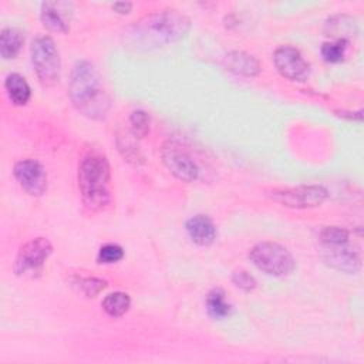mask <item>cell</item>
<instances>
[{"mask_svg":"<svg viewBox=\"0 0 364 364\" xmlns=\"http://www.w3.org/2000/svg\"><path fill=\"white\" fill-rule=\"evenodd\" d=\"M185 230L189 239L199 246H209L216 239V226L208 215H193L185 222Z\"/></svg>","mask_w":364,"mask_h":364,"instance_id":"4fadbf2b","label":"cell"},{"mask_svg":"<svg viewBox=\"0 0 364 364\" xmlns=\"http://www.w3.org/2000/svg\"><path fill=\"white\" fill-rule=\"evenodd\" d=\"M4 88H6L9 100L14 105H24L28 102L31 90H30V85L26 81V78L23 75H20L18 73H10L6 75Z\"/></svg>","mask_w":364,"mask_h":364,"instance_id":"9a60e30c","label":"cell"},{"mask_svg":"<svg viewBox=\"0 0 364 364\" xmlns=\"http://www.w3.org/2000/svg\"><path fill=\"white\" fill-rule=\"evenodd\" d=\"M31 64L38 81L44 87L55 85L61 74V58L50 36H37L30 46Z\"/></svg>","mask_w":364,"mask_h":364,"instance_id":"5b68a950","label":"cell"},{"mask_svg":"<svg viewBox=\"0 0 364 364\" xmlns=\"http://www.w3.org/2000/svg\"><path fill=\"white\" fill-rule=\"evenodd\" d=\"M51 253L53 245L47 237L38 236L26 242L16 255L14 273L20 277H38Z\"/></svg>","mask_w":364,"mask_h":364,"instance_id":"8992f818","label":"cell"},{"mask_svg":"<svg viewBox=\"0 0 364 364\" xmlns=\"http://www.w3.org/2000/svg\"><path fill=\"white\" fill-rule=\"evenodd\" d=\"M247 256L255 267L273 277L289 276L296 267L293 255L277 242H259L249 250Z\"/></svg>","mask_w":364,"mask_h":364,"instance_id":"277c9868","label":"cell"},{"mask_svg":"<svg viewBox=\"0 0 364 364\" xmlns=\"http://www.w3.org/2000/svg\"><path fill=\"white\" fill-rule=\"evenodd\" d=\"M161 158L166 169L182 182H193L199 176V166L193 158L181 146L168 142L162 146Z\"/></svg>","mask_w":364,"mask_h":364,"instance_id":"9c48e42d","label":"cell"},{"mask_svg":"<svg viewBox=\"0 0 364 364\" xmlns=\"http://www.w3.org/2000/svg\"><path fill=\"white\" fill-rule=\"evenodd\" d=\"M131 131L135 138H145L149 134V115L144 109H135L129 115Z\"/></svg>","mask_w":364,"mask_h":364,"instance_id":"7402d4cb","label":"cell"},{"mask_svg":"<svg viewBox=\"0 0 364 364\" xmlns=\"http://www.w3.org/2000/svg\"><path fill=\"white\" fill-rule=\"evenodd\" d=\"M124 257V249L117 245V243H107L104 246L100 247L98 250V263H104V264H111V263H117Z\"/></svg>","mask_w":364,"mask_h":364,"instance_id":"cb8c5ba5","label":"cell"},{"mask_svg":"<svg viewBox=\"0 0 364 364\" xmlns=\"http://www.w3.org/2000/svg\"><path fill=\"white\" fill-rule=\"evenodd\" d=\"M270 198L274 202L287 208H316L326 200L327 189L321 185H299L293 188L276 189L270 192Z\"/></svg>","mask_w":364,"mask_h":364,"instance_id":"52a82bcc","label":"cell"},{"mask_svg":"<svg viewBox=\"0 0 364 364\" xmlns=\"http://www.w3.org/2000/svg\"><path fill=\"white\" fill-rule=\"evenodd\" d=\"M348 47V40L344 38H336L333 41H326L323 43L320 53L324 61L327 63H340L347 51Z\"/></svg>","mask_w":364,"mask_h":364,"instance_id":"ffe728a7","label":"cell"},{"mask_svg":"<svg viewBox=\"0 0 364 364\" xmlns=\"http://www.w3.org/2000/svg\"><path fill=\"white\" fill-rule=\"evenodd\" d=\"M73 11V3L70 1H43L40 7V20L50 31L65 34L70 30Z\"/></svg>","mask_w":364,"mask_h":364,"instance_id":"8fae6325","label":"cell"},{"mask_svg":"<svg viewBox=\"0 0 364 364\" xmlns=\"http://www.w3.org/2000/svg\"><path fill=\"white\" fill-rule=\"evenodd\" d=\"M191 20L175 9L158 10L134 21L124 31V41L135 48H156L183 38Z\"/></svg>","mask_w":364,"mask_h":364,"instance_id":"6da1fadb","label":"cell"},{"mask_svg":"<svg viewBox=\"0 0 364 364\" xmlns=\"http://www.w3.org/2000/svg\"><path fill=\"white\" fill-rule=\"evenodd\" d=\"M223 65L226 70L240 74L245 77H255L260 73L259 60L245 51H230L223 58Z\"/></svg>","mask_w":364,"mask_h":364,"instance_id":"5bb4252c","label":"cell"},{"mask_svg":"<svg viewBox=\"0 0 364 364\" xmlns=\"http://www.w3.org/2000/svg\"><path fill=\"white\" fill-rule=\"evenodd\" d=\"M102 310L111 317L124 316L131 307V297L124 291H114L104 297L101 303Z\"/></svg>","mask_w":364,"mask_h":364,"instance_id":"d6986e66","label":"cell"},{"mask_svg":"<svg viewBox=\"0 0 364 364\" xmlns=\"http://www.w3.org/2000/svg\"><path fill=\"white\" fill-rule=\"evenodd\" d=\"M273 63L279 74L290 81L303 82L310 75V64L293 46H280L273 53Z\"/></svg>","mask_w":364,"mask_h":364,"instance_id":"ba28073f","label":"cell"},{"mask_svg":"<svg viewBox=\"0 0 364 364\" xmlns=\"http://www.w3.org/2000/svg\"><path fill=\"white\" fill-rule=\"evenodd\" d=\"M117 144H118L119 152L122 154V156H124L127 161L134 162V164H138L139 161H142V155H141L138 146H136L134 142H131V141L127 139V138H118Z\"/></svg>","mask_w":364,"mask_h":364,"instance_id":"484cf974","label":"cell"},{"mask_svg":"<svg viewBox=\"0 0 364 364\" xmlns=\"http://www.w3.org/2000/svg\"><path fill=\"white\" fill-rule=\"evenodd\" d=\"M318 236L323 246H340L348 243V230L340 226H323Z\"/></svg>","mask_w":364,"mask_h":364,"instance_id":"44dd1931","label":"cell"},{"mask_svg":"<svg viewBox=\"0 0 364 364\" xmlns=\"http://www.w3.org/2000/svg\"><path fill=\"white\" fill-rule=\"evenodd\" d=\"M324 262L338 272L354 274L361 267V259L355 250L348 247V243L340 246H323Z\"/></svg>","mask_w":364,"mask_h":364,"instance_id":"7c38bea8","label":"cell"},{"mask_svg":"<svg viewBox=\"0 0 364 364\" xmlns=\"http://www.w3.org/2000/svg\"><path fill=\"white\" fill-rule=\"evenodd\" d=\"M132 9V3L131 1H115L112 4V10H115L119 14H127L129 13Z\"/></svg>","mask_w":364,"mask_h":364,"instance_id":"4316f807","label":"cell"},{"mask_svg":"<svg viewBox=\"0 0 364 364\" xmlns=\"http://www.w3.org/2000/svg\"><path fill=\"white\" fill-rule=\"evenodd\" d=\"M75 284L87 297H95L107 287V282L98 277H80L77 279Z\"/></svg>","mask_w":364,"mask_h":364,"instance_id":"603a6c76","label":"cell"},{"mask_svg":"<svg viewBox=\"0 0 364 364\" xmlns=\"http://www.w3.org/2000/svg\"><path fill=\"white\" fill-rule=\"evenodd\" d=\"M358 31L357 23L353 17L346 14H337L327 20L326 23V33L336 38L347 40L351 36H355Z\"/></svg>","mask_w":364,"mask_h":364,"instance_id":"e0dca14e","label":"cell"},{"mask_svg":"<svg viewBox=\"0 0 364 364\" xmlns=\"http://www.w3.org/2000/svg\"><path fill=\"white\" fill-rule=\"evenodd\" d=\"M13 175L18 185L31 196H41L47 191L46 168L31 158L20 159L13 166Z\"/></svg>","mask_w":364,"mask_h":364,"instance_id":"30bf717a","label":"cell"},{"mask_svg":"<svg viewBox=\"0 0 364 364\" xmlns=\"http://www.w3.org/2000/svg\"><path fill=\"white\" fill-rule=\"evenodd\" d=\"M77 178L84 206L92 212L105 209L111 200V169L107 156L95 151L85 154L80 161Z\"/></svg>","mask_w":364,"mask_h":364,"instance_id":"3957f363","label":"cell"},{"mask_svg":"<svg viewBox=\"0 0 364 364\" xmlns=\"http://www.w3.org/2000/svg\"><path fill=\"white\" fill-rule=\"evenodd\" d=\"M24 44V33L17 27H4L0 33V55L4 60L14 58Z\"/></svg>","mask_w":364,"mask_h":364,"instance_id":"2e32d148","label":"cell"},{"mask_svg":"<svg viewBox=\"0 0 364 364\" xmlns=\"http://www.w3.org/2000/svg\"><path fill=\"white\" fill-rule=\"evenodd\" d=\"M68 97L73 105L91 119H104L111 107L95 65L87 60H80L73 65L68 80Z\"/></svg>","mask_w":364,"mask_h":364,"instance_id":"7a4b0ae2","label":"cell"},{"mask_svg":"<svg viewBox=\"0 0 364 364\" xmlns=\"http://www.w3.org/2000/svg\"><path fill=\"white\" fill-rule=\"evenodd\" d=\"M232 283L237 287V289H240V290H243V291H246V293H249V291H253L255 289H256V279L247 272V270H243V269H239V270H235L233 273H232Z\"/></svg>","mask_w":364,"mask_h":364,"instance_id":"d4e9b609","label":"cell"},{"mask_svg":"<svg viewBox=\"0 0 364 364\" xmlns=\"http://www.w3.org/2000/svg\"><path fill=\"white\" fill-rule=\"evenodd\" d=\"M206 310H208V314L215 320L226 318L230 314L232 306L226 301L225 291L222 289L216 287V289H212L208 293V296H206Z\"/></svg>","mask_w":364,"mask_h":364,"instance_id":"ac0fdd59","label":"cell"}]
</instances>
